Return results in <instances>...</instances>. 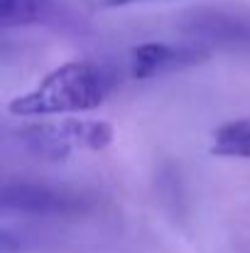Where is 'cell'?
Returning a JSON list of instances; mask_svg holds the SVG:
<instances>
[{
    "label": "cell",
    "instance_id": "obj_1",
    "mask_svg": "<svg viewBox=\"0 0 250 253\" xmlns=\"http://www.w3.org/2000/svg\"><path fill=\"white\" fill-rule=\"evenodd\" d=\"M113 88L115 77L108 67L91 59H74L52 69L27 93L12 98L7 103V113L17 118L83 113L103 106Z\"/></svg>",
    "mask_w": 250,
    "mask_h": 253
},
{
    "label": "cell",
    "instance_id": "obj_2",
    "mask_svg": "<svg viewBox=\"0 0 250 253\" xmlns=\"http://www.w3.org/2000/svg\"><path fill=\"white\" fill-rule=\"evenodd\" d=\"M30 153L62 160L71 150H103L113 143V126L106 121H62V123H37L20 133Z\"/></svg>",
    "mask_w": 250,
    "mask_h": 253
},
{
    "label": "cell",
    "instance_id": "obj_3",
    "mask_svg": "<svg viewBox=\"0 0 250 253\" xmlns=\"http://www.w3.org/2000/svg\"><path fill=\"white\" fill-rule=\"evenodd\" d=\"M0 207L5 214H30V216H67L88 207V199L52 184L37 182H7L2 187Z\"/></svg>",
    "mask_w": 250,
    "mask_h": 253
},
{
    "label": "cell",
    "instance_id": "obj_4",
    "mask_svg": "<svg viewBox=\"0 0 250 253\" xmlns=\"http://www.w3.org/2000/svg\"><path fill=\"white\" fill-rule=\"evenodd\" d=\"M181 27L204 47L250 52V17L223 10H191L181 20Z\"/></svg>",
    "mask_w": 250,
    "mask_h": 253
},
{
    "label": "cell",
    "instance_id": "obj_5",
    "mask_svg": "<svg viewBox=\"0 0 250 253\" xmlns=\"http://www.w3.org/2000/svg\"><path fill=\"white\" fill-rule=\"evenodd\" d=\"M209 59V47L196 44H169V42H143L130 49V77L138 82L155 79L169 72L199 67Z\"/></svg>",
    "mask_w": 250,
    "mask_h": 253
},
{
    "label": "cell",
    "instance_id": "obj_6",
    "mask_svg": "<svg viewBox=\"0 0 250 253\" xmlns=\"http://www.w3.org/2000/svg\"><path fill=\"white\" fill-rule=\"evenodd\" d=\"M211 155L228 160H250V116L226 121L214 130Z\"/></svg>",
    "mask_w": 250,
    "mask_h": 253
},
{
    "label": "cell",
    "instance_id": "obj_7",
    "mask_svg": "<svg viewBox=\"0 0 250 253\" xmlns=\"http://www.w3.org/2000/svg\"><path fill=\"white\" fill-rule=\"evenodd\" d=\"M49 2L47 0H0V27H27L37 25L47 17Z\"/></svg>",
    "mask_w": 250,
    "mask_h": 253
},
{
    "label": "cell",
    "instance_id": "obj_8",
    "mask_svg": "<svg viewBox=\"0 0 250 253\" xmlns=\"http://www.w3.org/2000/svg\"><path fill=\"white\" fill-rule=\"evenodd\" d=\"M133 2H145V0H98V5H103V7H125Z\"/></svg>",
    "mask_w": 250,
    "mask_h": 253
}]
</instances>
